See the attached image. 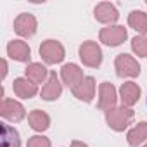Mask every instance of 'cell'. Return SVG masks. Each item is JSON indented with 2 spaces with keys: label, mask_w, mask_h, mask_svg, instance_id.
I'll list each match as a JSON object with an SVG mask.
<instances>
[{
  "label": "cell",
  "mask_w": 147,
  "mask_h": 147,
  "mask_svg": "<svg viewBox=\"0 0 147 147\" xmlns=\"http://www.w3.org/2000/svg\"><path fill=\"white\" fill-rule=\"evenodd\" d=\"M2 147H21L19 133L5 123H2Z\"/></svg>",
  "instance_id": "obj_20"
},
{
  "label": "cell",
  "mask_w": 147,
  "mask_h": 147,
  "mask_svg": "<svg viewBox=\"0 0 147 147\" xmlns=\"http://www.w3.org/2000/svg\"><path fill=\"white\" fill-rule=\"evenodd\" d=\"M116 106V88L111 83H100L99 87V109L102 111H111Z\"/></svg>",
  "instance_id": "obj_6"
},
{
  "label": "cell",
  "mask_w": 147,
  "mask_h": 147,
  "mask_svg": "<svg viewBox=\"0 0 147 147\" xmlns=\"http://www.w3.org/2000/svg\"><path fill=\"white\" fill-rule=\"evenodd\" d=\"M128 24H130V28H133L135 31L145 35V33H147V14L142 12V11H133V12H130V16H128Z\"/></svg>",
  "instance_id": "obj_19"
},
{
  "label": "cell",
  "mask_w": 147,
  "mask_h": 147,
  "mask_svg": "<svg viewBox=\"0 0 147 147\" xmlns=\"http://www.w3.org/2000/svg\"><path fill=\"white\" fill-rule=\"evenodd\" d=\"M126 138H128V144L131 147H138L144 140H147V123L145 121L138 123L135 128H131L128 131V137Z\"/></svg>",
  "instance_id": "obj_18"
},
{
  "label": "cell",
  "mask_w": 147,
  "mask_h": 147,
  "mask_svg": "<svg viewBox=\"0 0 147 147\" xmlns=\"http://www.w3.org/2000/svg\"><path fill=\"white\" fill-rule=\"evenodd\" d=\"M144 147H147V145H144Z\"/></svg>",
  "instance_id": "obj_25"
},
{
  "label": "cell",
  "mask_w": 147,
  "mask_h": 147,
  "mask_svg": "<svg viewBox=\"0 0 147 147\" xmlns=\"http://www.w3.org/2000/svg\"><path fill=\"white\" fill-rule=\"evenodd\" d=\"M49 75L50 73L47 71V67L38 64V62H33V64H30L26 67V78L30 82H33L35 85L36 83H43L45 80H49Z\"/></svg>",
  "instance_id": "obj_16"
},
{
  "label": "cell",
  "mask_w": 147,
  "mask_h": 147,
  "mask_svg": "<svg viewBox=\"0 0 147 147\" xmlns=\"http://www.w3.org/2000/svg\"><path fill=\"white\" fill-rule=\"evenodd\" d=\"M80 57H82V61H83L85 66H88V67H99L100 62H102L100 47L95 42H85L80 47Z\"/></svg>",
  "instance_id": "obj_4"
},
{
  "label": "cell",
  "mask_w": 147,
  "mask_h": 147,
  "mask_svg": "<svg viewBox=\"0 0 147 147\" xmlns=\"http://www.w3.org/2000/svg\"><path fill=\"white\" fill-rule=\"evenodd\" d=\"M114 67H116V75L119 78H133V76H138L140 73L138 62L128 54H119L114 61Z\"/></svg>",
  "instance_id": "obj_2"
},
{
  "label": "cell",
  "mask_w": 147,
  "mask_h": 147,
  "mask_svg": "<svg viewBox=\"0 0 147 147\" xmlns=\"http://www.w3.org/2000/svg\"><path fill=\"white\" fill-rule=\"evenodd\" d=\"M126 40V30L125 26H109L100 30V42H104L106 45L116 47L119 43H123Z\"/></svg>",
  "instance_id": "obj_5"
},
{
  "label": "cell",
  "mask_w": 147,
  "mask_h": 147,
  "mask_svg": "<svg viewBox=\"0 0 147 147\" xmlns=\"http://www.w3.org/2000/svg\"><path fill=\"white\" fill-rule=\"evenodd\" d=\"M61 92H62V87H61V83H59V78H57V75H55L54 71H50L49 80L45 82V85H43L40 95H42L43 100H55V99L61 95Z\"/></svg>",
  "instance_id": "obj_11"
},
{
  "label": "cell",
  "mask_w": 147,
  "mask_h": 147,
  "mask_svg": "<svg viewBox=\"0 0 147 147\" xmlns=\"http://www.w3.org/2000/svg\"><path fill=\"white\" fill-rule=\"evenodd\" d=\"M131 49L138 57H147V38L145 36H135L131 40Z\"/></svg>",
  "instance_id": "obj_21"
},
{
  "label": "cell",
  "mask_w": 147,
  "mask_h": 147,
  "mask_svg": "<svg viewBox=\"0 0 147 147\" xmlns=\"http://www.w3.org/2000/svg\"><path fill=\"white\" fill-rule=\"evenodd\" d=\"M14 31L21 36H33L36 31V19L31 14H19L14 21Z\"/></svg>",
  "instance_id": "obj_7"
},
{
  "label": "cell",
  "mask_w": 147,
  "mask_h": 147,
  "mask_svg": "<svg viewBox=\"0 0 147 147\" xmlns=\"http://www.w3.org/2000/svg\"><path fill=\"white\" fill-rule=\"evenodd\" d=\"M0 113L2 116L9 121H21L24 118V107L11 99H4L2 100V107H0Z\"/></svg>",
  "instance_id": "obj_9"
},
{
  "label": "cell",
  "mask_w": 147,
  "mask_h": 147,
  "mask_svg": "<svg viewBox=\"0 0 147 147\" xmlns=\"http://www.w3.org/2000/svg\"><path fill=\"white\" fill-rule=\"evenodd\" d=\"M135 113L130 109V107H114L111 111L106 113V119H107V125L116 130V131H123L133 119Z\"/></svg>",
  "instance_id": "obj_1"
},
{
  "label": "cell",
  "mask_w": 147,
  "mask_h": 147,
  "mask_svg": "<svg viewBox=\"0 0 147 147\" xmlns=\"http://www.w3.org/2000/svg\"><path fill=\"white\" fill-rule=\"evenodd\" d=\"M119 18L116 7L109 2H102L95 7V19L100 23H114Z\"/></svg>",
  "instance_id": "obj_15"
},
{
  "label": "cell",
  "mask_w": 147,
  "mask_h": 147,
  "mask_svg": "<svg viewBox=\"0 0 147 147\" xmlns=\"http://www.w3.org/2000/svg\"><path fill=\"white\" fill-rule=\"evenodd\" d=\"M40 55L47 64H57L64 59V47L55 40H45L40 45Z\"/></svg>",
  "instance_id": "obj_3"
},
{
  "label": "cell",
  "mask_w": 147,
  "mask_h": 147,
  "mask_svg": "<svg viewBox=\"0 0 147 147\" xmlns=\"http://www.w3.org/2000/svg\"><path fill=\"white\" fill-rule=\"evenodd\" d=\"M7 54H9L11 59L19 61V62H28L30 57H31V50H30L28 43L21 42V40H12L7 45Z\"/></svg>",
  "instance_id": "obj_10"
},
{
  "label": "cell",
  "mask_w": 147,
  "mask_h": 147,
  "mask_svg": "<svg viewBox=\"0 0 147 147\" xmlns=\"http://www.w3.org/2000/svg\"><path fill=\"white\" fill-rule=\"evenodd\" d=\"M12 88H14V94L18 97H21V99H31L38 92L36 85L33 82H30L28 78H18V80H14Z\"/></svg>",
  "instance_id": "obj_14"
},
{
  "label": "cell",
  "mask_w": 147,
  "mask_h": 147,
  "mask_svg": "<svg viewBox=\"0 0 147 147\" xmlns=\"http://www.w3.org/2000/svg\"><path fill=\"white\" fill-rule=\"evenodd\" d=\"M145 4H147V2H145Z\"/></svg>",
  "instance_id": "obj_26"
},
{
  "label": "cell",
  "mask_w": 147,
  "mask_h": 147,
  "mask_svg": "<svg viewBox=\"0 0 147 147\" xmlns=\"http://www.w3.org/2000/svg\"><path fill=\"white\" fill-rule=\"evenodd\" d=\"M71 92H73V95H75L76 99L85 100V102H90L94 99V95H95V80L92 76H87L75 88H71Z\"/></svg>",
  "instance_id": "obj_8"
},
{
  "label": "cell",
  "mask_w": 147,
  "mask_h": 147,
  "mask_svg": "<svg viewBox=\"0 0 147 147\" xmlns=\"http://www.w3.org/2000/svg\"><path fill=\"white\" fill-rule=\"evenodd\" d=\"M28 147H50V142L42 135H35L28 140Z\"/></svg>",
  "instance_id": "obj_22"
},
{
  "label": "cell",
  "mask_w": 147,
  "mask_h": 147,
  "mask_svg": "<svg viewBox=\"0 0 147 147\" xmlns=\"http://www.w3.org/2000/svg\"><path fill=\"white\" fill-rule=\"evenodd\" d=\"M2 67H4V71H2V78L7 75V62L5 61H2Z\"/></svg>",
  "instance_id": "obj_24"
},
{
  "label": "cell",
  "mask_w": 147,
  "mask_h": 147,
  "mask_svg": "<svg viewBox=\"0 0 147 147\" xmlns=\"http://www.w3.org/2000/svg\"><path fill=\"white\" fill-rule=\"evenodd\" d=\"M119 97H121V102H123L125 107L133 106V104L138 100V97H140V88H138V85L133 83V82L123 83L121 88H119Z\"/></svg>",
  "instance_id": "obj_12"
},
{
  "label": "cell",
  "mask_w": 147,
  "mask_h": 147,
  "mask_svg": "<svg viewBox=\"0 0 147 147\" xmlns=\"http://www.w3.org/2000/svg\"><path fill=\"white\" fill-rule=\"evenodd\" d=\"M61 76L64 80V83L71 88H75L82 80H83V71L76 66V64H66L61 69Z\"/></svg>",
  "instance_id": "obj_13"
},
{
  "label": "cell",
  "mask_w": 147,
  "mask_h": 147,
  "mask_svg": "<svg viewBox=\"0 0 147 147\" xmlns=\"http://www.w3.org/2000/svg\"><path fill=\"white\" fill-rule=\"evenodd\" d=\"M71 147H88V145H87V144H83V142H78V140H75V142L71 144Z\"/></svg>",
  "instance_id": "obj_23"
},
{
  "label": "cell",
  "mask_w": 147,
  "mask_h": 147,
  "mask_svg": "<svg viewBox=\"0 0 147 147\" xmlns=\"http://www.w3.org/2000/svg\"><path fill=\"white\" fill-rule=\"evenodd\" d=\"M28 119H30L31 128L36 130V131H45V130L49 128V125H50V118H49V114L43 113V111H38V109L31 111L30 116H28Z\"/></svg>",
  "instance_id": "obj_17"
}]
</instances>
